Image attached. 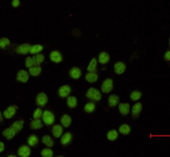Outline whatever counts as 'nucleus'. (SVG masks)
<instances>
[{
    "label": "nucleus",
    "mask_w": 170,
    "mask_h": 157,
    "mask_svg": "<svg viewBox=\"0 0 170 157\" xmlns=\"http://www.w3.org/2000/svg\"><path fill=\"white\" fill-rule=\"evenodd\" d=\"M87 97L92 101H98L101 99V93L100 91L94 87H91L87 92Z\"/></svg>",
    "instance_id": "obj_1"
},
{
    "label": "nucleus",
    "mask_w": 170,
    "mask_h": 157,
    "mask_svg": "<svg viewBox=\"0 0 170 157\" xmlns=\"http://www.w3.org/2000/svg\"><path fill=\"white\" fill-rule=\"evenodd\" d=\"M42 117L43 122L48 126L52 125L55 121V116L53 115L52 112H51L50 111H45L42 114Z\"/></svg>",
    "instance_id": "obj_2"
},
{
    "label": "nucleus",
    "mask_w": 170,
    "mask_h": 157,
    "mask_svg": "<svg viewBox=\"0 0 170 157\" xmlns=\"http://www.w3.org/2000/svg\"><path fill=\"white\" fill-rule=\"evenodd\" d=\"M113 89V81L111 79H106L101 85V91L104 93H109Z\"/></svg>",
    "instance_id": "obj_3"
},
{
    "label": "nucleus",
    "mask_w": 170,
    "mask_h": 157,
    "mask_svg": "<svg viewBox=\"0 0 170 157\" xmlns=\"http://www.w3.org/2000/svg\"><path fill=\"white\" fill-rule=\"evenodd\" d=\"M48 96L46 95L45 93L41 92L37 96L36 102H37V105L38 107H45V106H46V104L48 103Z\"/></svg>",
    "instance_id": "obj_4"
},
{
    "label": "nucleus",
    "mask_w": 170,
    "mask_h": 157,
    "mask_svg": "<svg viewBox=\"0 0 170 157\" xmlns=\"http://www.w3.org/2000/svg\"><path fill=\"white\" fill-rule=\"evenodd\" d=\"M71 92V89L70 86L64 85V86L60 87V89L58 91V95L62 98H64V97H67L70 95Z\"/></svg>",
    "instance_id": "obj_5"
},
{
    "label": "nucleus",
    "mask_w": 170,
    "mask_h": 157,
    "mask_svg": "<svg viewBox=\"0 0 170 157\" xmlns=\"http://www.w3.org/2000/svg\"><path fill=\"white\" fill-rule=\"evenodd\" d=\"M16 111H17V107H14V106H11V107H8V108L3 112V115L6 119H11V118L16 114Z\"/></svg>",
    "instance_id": "obj_6"
},
{
    "label": "nucleus",
    "mask_w": 170,
    "mask_h": 157,
    "mask_svg": "<svg viewBox=\"0 0 170 157\" xmlns=\"http://www.w3.org/2000/svg\"><path fill=\"white\" fill-rule=\"evenodd\" d=\"M29 78V73L25 70H20L17 74V80L21 82H27Z\"/></svg>",
    "instance_id": "obj_7"
},
{
    "label": "nucleus",
    "mask_w": 170,
    "mask_h": 157,
    "mask_svg": "<svg viewBox=\"0 0 170 157\" xmlns=\"http://www.w3.org/2000/svg\"><path fill=\"white\" fill-rule=\"evenodd\" d=\"M17 132L15 131V130L13 128V127H10V128H7L4 131H3V135L7 139V140H12L13 138L15 136Z\"/></svg>",
    "instance_id": "obj_8"
},
{
    "label": "nucleus",
    "mask_w": 170,
    "mask_h": 157,
    "mask_svg": "<svg viewBox=\"0 0 170 157\" xmlns=\"http://www.w3.org/2000/svg\"><path fill=\"white\" fill-rule=\"evenodd\" d=\"M17 154L21 157H28L31 155V149L27 146H22L18 149Z\"/></svg>",
    "instance_id": "obj_9"
},
{
    "label": "nucleus",
    "mask_w": 170,
    "mask_h": 157,
    "mask_svg": "<svg viewBox=\"0 0 170 157\" xmlns=\"http://www.w3.org/2000/svg\"><path fill=\"white\" fill-rule=\"evenodd\" d=\"M30 48H31L30 44H28V43H24V44L17 46V48H16V52H17V53H19V54H27L28 53H29Z\"/></svg>",
    "instance_id": "obj_10"
},
{
    "label": "nucleus",
    "mask_w": 170,
    "mask_h": 157,
    "mask_svg": "<svg viewBox=\"0 0 170 157\" xmlns=\"http://www.w3.org/2000/svg\"><path fill=\"white\" fill-rule=\"evenodd\" d=\"M114 73H117V74H122L125 73V71L126 69V64L122 62H118L114 65Z\"/></svg>",
    "instance_id": "obj_11"
},
{
    "label": "nucleus",
    "mask_w": 170,
    "mask_h": 157,
    "mask_svg": "<svg viewBox=\"0 0 170 157\" xmlns=\"http://www.w3.org/2000/svg\"><path fill=\"white\" fill-rule=\"evenodd\" d=\"M50 59L54 62H61L62 61V56L57 51H52L50 53Z\"/></svg>",
    "instance_id": "obj_12"
},
{
    "label": "nucleus",
    "mask_w": 170,
    "mask_h": 157,
    "mask_svg": "<svg viewBox=\"0 0 170 157\" xmlns=\"http://www.w3.org/2000/svg\"><path fill=\"white\" fill-rule=\"evenodd\" d=\"M142 110V104L138 102V103L134 104V107H132V116L134 118H137L140 116V113Z\"/></svg>",
    "instance_id": "obj_13"
},
{
    "label": "nucleus",
    "mask_w": 170,
    "mask_h": 157,
    "mask_svg": "<svg viewBox=\"0 0 170 157\" xmlns=\"http://www.w3.org/2000/svg\"><path fill=\"white\" fill-rule=\"evenodd\" d=\"M119 110H120V112L123 116L128 115L129 113V110H130L129 104V103L119 104Z\"/></svg>",
    "instance_id": "obj_14"
},
{
    "label": "nucleus",
    "mask_w": 170,
    "mask_h": 157,
    "mask_svg": "<svg viewBox=\"0 0 170 157\" xmlns=\"http://www.w3.org/2000/svg\"><path fill=\"white\" fill-rule=\"evenodd\" d=\"M52 134L56 138L61 137V135L63 133V127L59 125H55L52 127Z\"/></svg>",
    "instance_id": "obj_15"
},
{
    "label": "nucleus",
    "mask_w": 170,
    "mask_h": 157,
    "mask_svg": "<svg viewBox=\"0 0 170 157\" xmlns=\"http://www.w3.org/2000/svg\"><path fill=\"white\" fill-rule=\"evenodd\" d=\"M72 140V135L70 132H67V133H65L63 135H62V137L61 139V143L63 145V146H67L68 144L70 143L71 141Z\"/></svg>",
    "instance_id": "obj_16"
},
{
    "label": "nucleus",
    "mask_w": 170,
    "mask_h": 157,
    "mask_svg": "<svg viewBox=\"0 0 170 157\" xmlns=\"http://www.w3.org/2000/svg\"><path fill=\"white\" fill-rule=\"evenodd\" d=\"M119 101H120V98L117 95H111L108 98V104L110 107H116L119 104Z\"/></svg>",
    "instance_id": "obj_17"
},
{
    "label": "nucleus",
    "mask_w": 170,
    "mask_h": 157,
    "mask_svg": "<svg viewBox=\"0 0 170 157\" xmlns=\"http://www.w3.org/2000/svg\"><path fill=\"white\" fill-rule=\"evenodd\" d=\"M61 123L62 126H64V127H69L71 123V117L69 115L65 114L61 116Z\"/></svg>",
    "instance_id": "obj_18"
},
{
    "label": "nucleus",
    "mask_w": 170,
    "mask_h": 157,
    "mask_svg": "<svg viewBox=\"0 0 170 157\" xmlns=\"http://www.w3.org/2000/svg\"><path fill=\"white\" fill-rule=\"evenodd\" d=\"M41 72H42V68H41L39 65H34L33 67L29 68V73L33 77L38 76L41 73Z\"/></svg>",
    "instance_id": "obj_19"
},
{
    "label": "nucleus",
    "mask_w": 170,
    "mask_h": 157,
    "mask_svg": "<svg viewBox=\"0 0 170 157\" xmlns=\"http://www.w3.org/2000/svg\"><path fill=\"white\" fill-rule=\"evenodd\" d=\"M99 62L101 64H106L110 61V55L106 52H102L99 55Z\"/></svg>",
    "instance_id": "obj_20"
},
{
    "label": "nucleus",
    "mask_w": 170,
    "mask_h": 157,
    "mask_svg": "<svg viewBox=\"0 0 170 157\" xmlns=\"http://www.w3.org/2000/svg\"><path fill=\"white\" fill-rule=\"evenodd\" d=\"M81 76V70L77 67H73L70 71V77L73 79H79Z\"/></svg>",
    "instance_id": "obj_21"
},
{
    "label": "nucleus",
    "mask_w": 170,
    "mask_h": 157,
    "mask_svg": "<svg viewBox=\"0 0 170 157\" xmlns=\"http://www.w3.org/2000/svg\"><path fill=\"white\" fill-rule=\"evenodd\" d=\"M86 80L90 83H94L98 80V75L95 73H89L86 75Z\"/></svg>",
    "instance_id": "obj_22"
},
{
    "label": "nucleus",
    "mask_w": 170,
    "mask_h": 157,
    "mask_svg": "<svg viewBox=\"0 0 170 157\" xmlns=\"http://www.w3.org/2000/svg\"><path fill=\"white\" fill-rule=\"evenodd\" d=\"M30 126L33 130L41 129L42 126H43V124H42V121L40 119H35V120H33V121L31 122Z\"/></svg>",
    "instance_id": "obj_23"
},
{
    "label": "nucleus",
    "mask_w": 170,
    "mask_h": 157,
    "mask_svg": "<svg viewBox=\"0 0 170 157\" xmlns=\"http://www.w3.org/2000/svg\"><path fill=\"white\" fill-rule=\"evenodd\" d=\"M96 67H97V59L93 58L87 67V71L89 73H95L96 70Z\"/></svg>",
    "instance_id": "obj_24"
},
{
    "label": "nucleus",
    "mask_w": 170,
    "mask_h": 157,
    "mask_svg": "<svg viewBox=\"0 0 170 157\" xmlns=\"http://www.w3.org/2000/svg\"><path fill=\"white\" fill-rule=\"evenodd\" d=\"M38 138L36 135H31L28 139V144L30 146H35L38 144Z\"/></svg>",
    "instance_id": "obj_25"
},
{
    "label": "nucleus",
    "mask_w": 170,
    "mask_h": 157,
    "mask_svg": "<svg viewBox=\"0 0 170 157\" xmlns=\"http://www.w3.org/2000/svg\"><path fill=\"white\" fill-rule=\"evenodd\" d=\"M42 49H43V47L42 45H33V46H31L29 53L31 54H37L39 53L40 52H42Z\"/></svg>",
    "instance_id": "obj_26"
},
{
    "label": "nucleus",
    "mask_w": 170,
    "mask_h": 157,
    "mask_svg": "<svg viewBox=\"0 0 170 157\" xmlns=\"http://www.w3.org/2000/svg\"><path fill=\"white\" fill-rule=\"evenodd\" d=\"M23 124H24V121H22V120H20V121H17L14 122V124L12 125V127L15 130V131L19 132L22 129V127H23Z\"/></svg>",
    "instance_id": "obj_27"
},
{
    "label": "nucleus",
    "mask_w": 170,
    "mask_h": 157,
    "mask_svg": "<svg viewBox=\"0 0 170 157\" xmlns=\"http://www.w3.org/2000/svg\"><path fill=\"white\" fill-rule=\"evenodd\" d=\"M118 135H119V133L116 130L114 129L110 130L107 133V138L109 140H115L118 138Z\"/></svg>",
    "instance_id": "obj_28"
},
{
    "label": "nucleus",
    "mask_w": 170,
    "mask_h": 157,
    "mask_svg": "<svg viewBox=\"0 0 170 157\" xmlns=\"http://www.w3.org/2000/svg\"><path fill=\"white\" fill-rule=\"evenodd\" d=\"M67 106L70 108H75L77 106V99L75 96H69L67 98Z\"/></svg>",
    "instance_id": "obj_29"
},
{
    "label": "nucleus",
    "mask_w": 170,
    "mask_h": 157,
    "mask_svg": "<svg viewBox=\"0 0 170 157\" xmlns=\"http://www.w3.org/2000/svg\"><path fill=\"white\" fill-rule=\"evenodd\" d=\"M42 141L43 142V144H45L48 147H52L53 144H54V141H53L52 137L49 136V135H44L42 138Z\"/></svg>",
    "instance_id": "obj_30"
},
{
    "label": "nucleus",
    "mask_w": 170,
    "mask_h": 157,
    "mask_svg": "<svg viewBox=\"0 0 170 157\" xmlns=\"http://www.w3.org/2000/svg\"><path fill=\"white\" fill-rule=\"evenodd\" d=\"M33 58L34 64L40 65L45 60V57L44 55H42V54L37 53V54H35V56H34Z\"/></svg>",
    "instance_id": "obj_31"
},
{
    "label": "nucleus",
    "mask_w": 170,
    "mask_h": 157,
    "mask_svg": "<svg viewBox=\"0 0 170 157\" xmlns=\"http://www.w3.org/2000/svg\"><path fill=\"white\" fill-rule=\"evenodd\" d=\"M120 132L123 135H128L130 133V126L127 124H123L120 126Z\"/></svg>",
    "instance_id": "obj_32"
},
{
    "label": "nucleus",
    "mask_w": 170,
    "mask_h": 157,
    "mask_svg": "<svg viewBox=\"0 0 170 157\" xmlns=\"http://www.w3.org/2000/svg\"><path fill=\"white\" fill-rule=\"evenodd\" d=\"M85 111L88 113H91L95 111V105L94 102H88V103L86 104V106H85Z\"/></svg>",
    "instance_id": "obj_33"
},
{
    "label": "nucleus",
    "mask_w": 170,
    "mask_h": 157,
    "mask_svg": "<svg viewBox=\"0 0 170 157\" xmlns=\"http://www.w3.org/2000/svg\"><path fill=\"white\" fill-rule=\"evenodd\" d=\"M142 96V93L139 91H134L130 94V98L132 101H138Z\"/></svg>",
    "instance_id": "obj_34"
},
{
    "label": "nucleus",
    "mask_w": 170,
    "mask_h": 157,
    "mask_svg": "<svg viewBox=\"0 0 170 157\" xmlns=\"http://www.w3.org/2000/svg\"><path fill=\"white\" fill-rule=\"evenodd\" d=\"M41 154L43 157H51L53 155V151L50 148H45L42 150Z\"/></svg>",
    "instance_id": "obj_35"
},
{
    "label": "nucleus",
    "mask_w": 170,
    "mask_h": 157,
    "mask_svg": "<svg viewBox=\"0 0 170 157\" xmlns=\"http://www.w3.org/2000/svg\"><path fill=\"white\" fill-rule=\"evenodd\" d=\"M9 44H10V41L9 38H7V37L0 38V48H5Z\"/></svg>",
    "instance_id": "obj_36"
},
{
    "label": "nucleus",
    "mask_w": 170,
    "mask_h": 157,
    "mask_svg": "<svg viewBox=\"0 0 170 157\" xmlns=\"http://www.w3.org/2000/svg\"><path fill=\"white\" fill-rule=\"evenodd\" d=\"M25 65L27 67H33L34 65V61H33V57H27V59H26L25 61Z\"/></svg>",
    "instance_id": "obj_37"
},
{
    "label": "nucleus",
    "mask_w": 170,
    "mask_h": 157,
    "mask_svg": "<svg viewBox=\"0 0 170 157\" xmlns=\"http://www.w3.org/2000/svg\"><path fill=\"white\" fill-rule=\"evenodd\" d=\"M42 114H43V112H42V109L37 108V109L35 110V112L33 113L34 119H40L42 116Z\"/></svg>",
    "instance_id": "obj_38"
},
{
    "label": "nucleus",
    "mask_w": 170,
    "mask_h": 157,
    "mask_svg": "<svg viewBox=\"0 0 170 157\" xmlns=\"http://www.w3.org/2000/svg\"><path fill=\"white\" fill-rule=\"evenodd\" d=\"M12 5H13V7H14V8H17V7L20 5V1L19 0H13Z\"/></svg>",
    "instance_id": "obj_39"
},
{
    "label": "nucleus",
    "mask_w": 170,
    "mask_h": 157,
    "mask_svg": "<svg viewBox=\"0 0 170 157\" xmlns=\"http://www.w3.org/2000/svg\"><path fill=\"white\" fill-rule=\"evenodd\" d=\"M164 59L166 61H170V50L166 52V53L164 54Z\"/></svg>",
    "instance_id": "obj_40"
},
{
    "label": "nucleus",
    "mask_w": 170,
    "mask_h": 157,
    "mask_svg": "<svg viewBox=\"0 0 170 157\" xmlns=\"http://www.w3.org/2000/svg\"><path fill=\"white\" fill-rule=\"evenodd\" d=\"M3 151H4V144L2 141H0V153L3 152Z\"/></svg>",
    "instance_id": "obj_41"
},
{
    "label": "nucleus",
    "mask_w": 170,
    "mask_h": 157,
    "mask_svg": "<svg viewBox=\"0 0 170 157\" xmlns=\"http://www.w3.org/2000/svg\"><path fill=\"white\" fill-rule=\"evenodd\" d=\"M3 121V116H2V113L0 112V121Z\"/></svg>",
    "instance_id": "obj_42"
},
{
    "label": "nucleus",
    "mask_w": 170,
    "mask_h": 157,
    "mask_svg": "<svg viewBox=\"0 0 170 157\" xmlns=\"http://www.w3.org/2000/svg\"><path fill=\"white\" fill-rule=\"evenodd\" d=\"M169 45H170V38H169Z\"/></svg>",
    "instance_id": "obj_43"
}]
</instances>
